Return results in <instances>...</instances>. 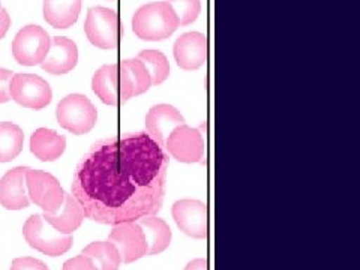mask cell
Masks as SVG:
<instances>
[{
  "label": "cell",
  "instance_id": "obj_26",
  "mask_svg": "<svg viewBox=\"0 0 360 270\" xmlns=\"http://www.w3.org/2000/svg\"><path fill=\"white\" fill-rule=\"evenodd\" d=\"M9 270H49V267L47 264L33 257H21L15 258Z\"/></svg>",
  "mask_w": 360,
  "mask_h": 270
},
{
  "label": "cell",
  "instance_id": "obj_2",
  "mask_svg": "<svg viewBox=\"0 0 360 270\" xmlns=\"http://www.w3.org/2000/svg\"><path fill=\"white\" fill-rule=\"evenodd\" d=\"M173 8L167 2L143 5L132 17V30L143 41H162L170 38L179 27Z\"/></svg>",
  "mask_w": 360,
  "mask_h": 270
},
{
  "label": "cell",
  "instance_id": "obj_15",
  "mask_svg": "<svg viewBox=\"0 0 360 270\" xmlns=\"http://www.w3.org/2000/svg\"><path fill=\"white\" fill-rule=\"evenodd\" d=\"M78 62L77 44L66 37L51 38V45L47 58L41 63V68L49 74L63 75L72 71Z\"/></svg>",
  "mask_w": 360,
  "mask_h": 270
},
{
  "label": "cell",
  "instance_id": "obj_4",
  "mask_svg": "<svg viewBox=\"0 0 360 270\" xmlns=\"http://www.w3.org/2000/svg\"><path fill=\"white\" fill-rule=\"evenodd\" d=\"M25 239L32 246L45 255L59 257L71 250L74 243L72 234H63L56 230L44 219L42 215H32L22 227Z\"/></svg>",
  "mask_w": 360,
  "mask_h": 270
},
{
  "label": "cell",
  "instance_id": "obj_27",
  "mask_svg": "<svg viewBox=\"0 0 360 270\" xmlns=\"http://www.w3.org/2000/svg\"><path fill=\"white\" fill-rule=\"evenodd\" d=\"M63 270H99V269L95 266V263L90 260L89 257L82 254V255L71 258V260L65 262Z\"/></svg>",
  "mask_w": 360,
  "mask_h": 270
},
{
  "label": "cell",
  "instance_id": "obj_21",
  "mask_svg": "<svg viewBox=\"0 0 360 270\" xmlns=\"http://www.w3.org/2000/svg\"><path fill=\"white\" fill-rule=\"evenodd\" d=\"M146 242H148V255H158L164 252L172 243V230L168 224L158 217H144L139 219Z\"/></svg>",
  "mask_w": 360,
  "mask_h": 270
},
{
  "label": "cell",
  "instance_id": "obj_17",
  "mask_svg": "<svg viewBox=\"0 0 360 270\" xmlns=\"http://www.w3.org/2000/svg\"><path fill=\"white\" fill-rule=\"evenodd\" d=\"M66 149L65 135L58 134L53 129L39 128L32 134L30 150L39 161L51 162L63 155Z\"/></svg>",
  "mask_w": 360,
  "mask_h": 270
},
{
  "label": "cell",
  "instance_id": "obj_23",
  "mask_svg": "<svg viewBox=\"0 0 360 270\" xmlns=\"http://www.w3.org/2000/svg\"><path fill=\"white\" fill-rule=\"evenodd\" d=\"M83 255L89 257L99 270H119L120 254L111 242H94L83 250Z\"/></svg>",
  "mask_w": 360,
  "mask_h": 270
},
{
  "label": "cell",
  "instance_id": "obj_6",
  "mask_svg": "<svg viewBox=\"0 0 360 270\" xmlns=\"http://www.w3.org/2000/svg\"><path fill=\"white\" fill-rule=\"evenodd\" d=\"M51 45V38L38 25H29L18 30L13 41V56L22 66L41 65L47 58Z\"/></svg>",
  "mask_w": 360,
  "mask_h": 270
},
{
  "label": "cell",
  "instance_id": "obj_28",
  "mask_svg": "<svg viewBox=\"0 0 360 270\" xmlns=\"http://www.w3.org/2000/svg\"><path fill=\"white\" fill-rule=\"evenodd\" d=\"M13 77H14L13 71L0 68V104L8 103V101L11 99L9 83H11V78H13Z\"/></svg>",
  "mask_w": 360,
  "mask_h": 270
},
{
  "label": "cell",
  "instance_id": "obj_25",
  "mask_svg": "<svg viewBox=\"0 0 360 270\" xmlns=\"http://www.w3.org/2000/svg\"><path fill=\"white\" fill-rule=\"evenodd\" d=\"M167 4H170L173 8L180 26H188L194 22L201 11L200 0H167Z\"/></svg>",
  "mask_w": 360,
  "mask_h": 270
},
{
  "label": "cell",
  "instance_id": "obj_29",
  "mask_svg": "<svg viewBox=\"0 0 360 270\" xmlns=\"http://www.w3.org/2000/svg\"><path fill=\"white\" fill-rule=\"evenodd\" d=\"M9 26H11V17L8 14V11L2 8L0 9V39L6 35Z\"/></svg>",
  "mask_w": 360,
  "mask_h": 270
},
{
  "label": "cell",
  "instance_id": "obj_10",
  "mask_svg": "<svg viewBox=\"0 0 360 270\" xmlns=\"http://www.w3.org/2000/svg\"><path fill=\"white\" fill-rule=\"evenodd\" d=\"M173 218L177 227L189 238H207L209 210L205 202L198 200H179L173 205Z\"/></svg>",
  "mask_w": 360,
  "mask_h": 270
},
{
  "label": "cell",
  "instance_id": "obj_5",
  "mask_svg": "<svg viewBox=\"0 0 360 270\" xmlns=\"http://www.w3.org/2000/svg\"><path fill=\"white\" fill-rule=\"evenodd\" d=\"M56 117L62 128L75 135H83L95 127L98 111L87 96L72 94L65 96L58 104Z\"/></svg>",
  "mask_w": 360,
  "mask_h": 270
},
{
  "label": "cell",
  "instance_id": "obj_9",
  "mask_svg": "<svg viewBox=\"0 0 360 270\" xmlns=\"http://www.w3.org/2000/svg\"><path fill=\"white\" fill-rule=\"evenodd\" d=\"M165 152L174 160L185 164L205 162L206 141L200 129L188 125H180L172 131L165 143Z\"/></svg>",
  "mask_w": 360,
  "mask_h": 270
},
{
  "label": "cell",
  "instance_id": "obj_3",
  "mask_svg": "<svg viewBox=\"0 0 360 270\" xmlns=\"http://www.w3.org/2000/svg\"><path fill=\"white\" fill-rule=\"evenodd\" d=\"M84 32L90 44H94L95 47L112 50L122 41L123 25L115 9L94 6L87 11Z\"/></svg>",
  "mask_w": 360,
  "mask_h": 270
},
{
  "label": "cell",
  "instance_id": "obj_8",
  "mask_svg": "<svg viewBox=\"0 0 360 270\" xmlns=\"http://www.w3.org/2000/svg\"><path fill=\"white\" fill-rule=\"evenodd\" d=\"M9 95L22 107L41 110L51 103L53 90L37 74H14L9 83Z\"/></svg>",
  "mask_w": 360,
  "mask_h": 270
},
{
  "label": "cell",
  "instance_id": "obj_24",
  "mask_svg": "<svg viewBox=\"0 0 360 270\" xmlns=\"http://www.w3.org/2000/svg\"><path fill=\"white\" fill-rule=\"evenodd\" d=\"M137 59H140L144 63V66L148 68L153 86L162 84L168 78V75H170V63H168L162 51L143 50L139 53Z\"/></svg>",
  "mask_w": 360,
  "mask_h": 270
},
{
  "label": "cell",
  "instance_id": "obj_31",
  "mask_svg": "<svg viewBox=\"0 0 360 270\" xmlns=\"http://www.w3.org/2000/svg\"><path fill=\"white\" fill-rule=\"evenodd\" d=\"M0 9H2V5H0Z\"/></svg>",
  "mask_w": 360,
  "mask_h": 270
},
{
  "label": "cell",
  "instance_id": "obj_20",
  "mask_svg": "<svg viewBox=\"0 0 360 270\" xmlns=\"http://www.w3.org/2000/svg\"><path fill=\"white\" fill-rule=\"evenodd\" d=\"M95 95L107 105L119 104V66L115 63L101 66L92 78Z\"/></svg>",
  "mask_w": 360,
  "mask_h": 270
},
{
  "label": "cell",
  "instance_id": "obj_14",
  "mask_svg": "<svg viewBox=\"0 0 360 270\" xmlns=\"http://www.w3.org/2000/svg\"><path fill=\"white\" fill-rule=\"evenodd\" d=\"M185 123V117L173 105L160 104L149 110L146 116V131L150 137L165 149V143L172 131Z\"/></svg>",
  "mask_w": 360,
  "mask_h": 270
},
{
  "label": "cell",
  "instance_id": "obj_18",
  "mask_svg": "<svg viewBox=\"0 0 360 270\" xmlns=\"http://www.w3.org/2000/svg\"><path fill=\"white\" fill-rule=\"evenodd\" d=\"M42 217L58 231L63 234H72L75 230L80 229V225L84 219V212L80 206V202L75 200L72 194H65L62 207L54 213L44 212Z\"/></svg>",
  "mask_w": 360,
  "mask_h": 270
},
{
  "label": "cell",
  "instance_id": "obj_11",
  "mask_svg": "<svg viewBox=\"0 0 360 270\" xmlns=\"http://www.w3.org/2000/svg\"><path fill=\"white\" fill-rule=\"evenodd\" d=\"M108 242L117 248L123 263H134L148 255V242L139 224L125 222L112 225Z\"/></svg>",
  "mask_w": 360,
  "mask_h": 270
},
{
  "label": "cell",
  "instance_id": "obj_16",
  "mask_svg": "<svg viewBox=\"0 0 360 270\" xmlns=\"http://www.w3.org/2000/svg\"><path fill=\"white\" fill-rule=\"evenodd\" d=\"M29 167H15L0 179V205L8 210H21L30 205L25 189V174Z\"/></svg>",
  "mask_w": 360,
  "mask_h": 270
},
{
  "label": "cell",
  "instance_id": "obj_30",
  "mask_svg": "<svg viewBox=\"0 0 360 270\" xmlns=\"http://www.w3.org/2000/svg\"><path fill=\"white\" fill-rule=\"evenodd\" d=\"M185 270H209V264L205 258H197V260H193L191 263H188Z\"/></svg>",
  "mask_w": 360,
  "mask_h": 270
},
{
  "label": "cell",
  "instance_id": "obj_7",
  "mask_svg": "<svg viewBox=\"0 0 360 270\" xmlns=\"http://www.w3.org/2000/svg\"><path fill=\"white\" fill-rule=\"evenodd\" d=\"M25 184L27 186L29 200L35 202L44 212H58L65 200V191L59 180L53 174L42 170H32L27 168L25 174Z\"/></svg>",
  "mask_w": 360,
  "mask_h": 270
},
{
  "label": "cell",
  "instance_id": "obj_13",
  "mask_svg": "<svg viewBox=\"0 0 360 270\" xmlns=\"http://www.w3.org/2000/svg\"><path fill=\"white\" fill-rule=\"evenodd\" d=\"M117 66L120 104H125L128 99L148 92L149 87L152 86L150 74L140 59H125Z\"/></svg>",
  "mask_w": 360,
  "mask_h": 270
},
{
  "label": "cell",
  "instance_id": "obj_22",
  "mask_svg": "<svg viewBox=\"0 0 360 270\" xmlns=\"http://www.w3.org/2000/svg\"><path fill=\"white\" fill-rule=\"evenodd\" d=\"M25 144L22 129L11 122L0 123V162H9L21 153Z\"/></svg>",
  "mask_w": 360,
  "mask_h": 270
},
{
  "label": "cell",
  "instance_id": "obj_1",
  "mask_svg": "<svg viewBox=\"0 0 360 270\" xmlns=\"http://www.w3.org/2000/svg\"><path fill=\"white\" fill-rule=\"evenodd\" d=\"M168 165V153L148 132L99 140L77 165L72 195L95 222H135L161 210Z\"/></svg>",
  "mask_w": 360,
  "mask_h": 270
},
{
  "label": "cell",
  "instance_id": "obj_12",
  "mask_svg": "<svg viewBox=\"0 0 360 270\" xmlns=\"http://www.w3.org/2000/svg\"><path fill=\"white\" fill-rule=\"evenodd\" d=\"M209 41L207 37L198 32H188L174 42L176 63L186 71L201 68L207 60Z\"/></svg>",
  "mask_w": 360,
  "mask_h": 270
},
{
  "label": "cell",
  "instance_id": "obj_19",
  "mask_svg": "<svg viewBox=\"0 0 360 270\" xmlns=\"http://www.w3.org/2000/svg\"><path fill=\"white\" fill-rule=\"evenodd\" d=\"M82 13V0H44V18L54 29L75 25Z\"/></svg>",
  "mask_w": 360,
  "mask_h": 270
}]
</instances>
